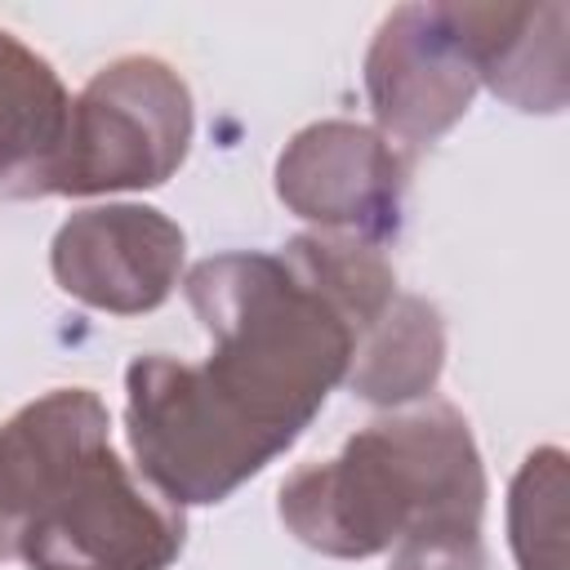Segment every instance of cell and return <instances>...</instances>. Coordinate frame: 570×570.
<instances>
[{"label":"cell","instance_id":"11","mask_svg":"<svg viewBox=\"0 0 570 570\" xmlns=\"http://www.w3.org/2000/svg\"><path fill=\"white\" fill-rule=\"evenodd\" d=\"M71 94L62 76L0 27V196L40 200L67 138Z\"/></svg>","mask_w":570,"mask_h":570},{"label":"cell","instance_id":"10","mask_svg":"<svg viewBox=\"0 0 570 570\" xmlns=\"http://www.w3.org/2000/svg\"><path fill=\"white\" fill-rule=\"evenodd\" d=\"M102 441H111V414L89 387H53L0 423V561H18V539L49 485Z\"/></svg>","mask_w":570,"mask_h":570},{"label":"cell","instance_id":"14","mask_svg":"<svg viewBox=\"0 0 570 570\" xmlns=\"http://www.w3.org/2000/svg\"><path fill=\"white\" fill-rule=\"evenodd\" d=\"M387 570H490L481 525H423L392 543Z\"/></svg>","mask_w":570,"mask_h":570},{"label":"cell","instance_id":"12","mask_svg":"<svg viewBox=\"0 0 570 570\" xmlns=\"http://www.w3.org/2000/svg\"><path fill=\"white\" fill-rule=\"evenodd\" d=\"M445 370V321L436 303L396 294L383 316L356 338L347 387L370 405H405L436 387Z\"/></svg>","mask_w":570,"mask_h":570},{"label":"cell","instance_id":"7","mask_svg":"<svg viewBox=\"0 0 570 570\" xmlns=\"http://www.w3.org/2000/svg\"><path fill=\"white\" fill-rule=\"evenodd\" d=\"M183 254V227L156 205H94L58 227L49 267L58 289L76 303L111 316H142L174 294Z\"/></svg>","mask_w":570,"mask_h":570},{"label":"cell","instance_id":"13","mask_svg":"<svg viewBox=\"0 0 570 570\" xmlns=\"http://www.w3.org/2000/svg\"><path fill=\"white\" fill-rule=\"evenodd\" d=\"M508 543L517 570H566V450L539 445L508 485Z\"/></svg>","mask_w":570,"mask_h":570},{"label":"cell","instance_id":"2","mask_svg":"<svg viewBox=\"0 0 570 570\" xmlns=\"http://www.w3.org/2000/svg\"><path fill=\"white\" fill-rule=\"evenodd\" d=\"M276 512L303 548L365 561L423 525H481V450L450 401H428L365 423L334 459L294 468L281 481Z\"/></svg>","mask_w":570,"mask_h":570},{"label":"cell","instance_id":"9","mask_svg":"<svg viewBox=\"0 0 570 570\" xmlns=\"http://www.w3.org/2000/svg\"><path fill=\"white\" fill-rule=\"evenodd\" d=\"M450 31L459 36L476 85L517 111L557 116L570 98V9L561 0L543 4H441Z\"/></svg>","mask_w":570,"mask_h":570},{"label":"cell","instance_id":"5","mask_svg":"<svg viewBox=\"0 0 570 570\" xmlns=\"http://www.w3.org/2000/svg\"><path fill=\"white\" fill-rule=\"evenodd\" d=\"M183 543V508L142 485L102 441L49 485L18 539V561L27 570H169Z\"/></svg>","mask_w":570,"mask_h":570},{"label":"cell","instance_id":"6","mask_svg":"<svg viewBox=\"0 0 570 570\" xmlns=\"http://www.w3.org/2000/svg\"><path fill=\"white\" fill-rule=\"evenodd\" d=\"M276 196L289 214L387 245L405 227L410 156L356 120H316L276 156Z\"/></svg>","mask_w":570,"mask_h":570},{"label":"cell","instance_id":"8","mask_svg":"<svg viewBox=\"0 0 570 570\" xmlns=\"http://www.w3.org/2000/svg\"><path fill=\"white\" fill-rule=\"evenodd\" d=\"M476 89L441 4H401L379 22L365 53V98L387 142H436L468 116Z\"/></svg>","mask_w":570,"mask_h":570},{"label":"cell","instance_id":"1","mask_svg":"<svg viewBox=\"0 0 570 570\" xmlns=\"http://www.w3.org/2000/svg\"><path fill=\"white\" fill-rule=\"evenodd\" d=\"M183 294L209 334L200 383L249 428L289 450L347 379L356 330L281 249H227L183 276Z\"/></svg>","mask_w":570,"mask_h":570},{"label":"cell","instance_id":"4","mask_svg":"<svg viewBox=\"0 0 570 570\" xmlns=\"http://www.w3.org/2000/svg\"><path fill=\"white\" fill-rule=\"evenodd\" d=\"M191 147V89L151 53H129L94 71L71 98L67 138L49 196H107L160 187Z\"/></svg>","mask_w":570,"mask_h":570},{"label":"cell","instance_id":"3","mask_svg":"<svg viewBox=\"0 0 570 570\" xmlns=\"http://www.w3.org/2000/svg\"><path fill=\"white\" fill-rule=\"evenodd\" d=\"M125 432L138 472L169 503H223L276 454L272 436L227 410L191 361L147 352L125 370Z\"/></svg>","mask_w":570,"mask_h":570}]
</instances>
